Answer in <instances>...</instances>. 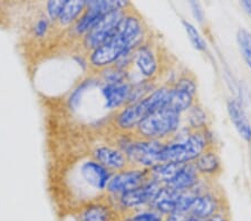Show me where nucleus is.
<instances>
[{"label":"nucleus","mask_w":251,"mask_h":221,"mask_svg":"<svg viewBox=\"0 0 251 221\" xmlns=\"http://www.w3.org/2000/svg\"><path fill=\"white\" fill-rule=\"evenodd\" d=\"M119 211L112 201H91L80 209L78 221H116Z\"/></svg>","instance_id":"ddd939ff"},{"label":"nucleus","mask_w":251,"mask_h":221,"mask_svg":"<svg viewBox=\"0 0 251 221\" xmlns=\"http://www.w3.org/2000/svg\"><path fill=\"white\" fill-rule=\"evenodd\" d=\"M212 147L213 135L209 128L192 131L182 142H164L160 153V163H192L206 148Z\"/></svg>","instance_id":"7ed1b4c3"},{"label":"nucleus","mask_w":251,"mask_h":221,"mask_svg":"<svg viewBox=\"0 0 251 221\" xmlns=\"http://www.w3.org/2000/svg\"><path fill=\"white\" fill-rule=\"evenodd\" d=\"M79 175L88 187L96 191H106L107 184L113 175L108 169L103 167L94 159L86 160L80 164Z\"/></svg>","instance_id":"9b49d317"},{"label":"nucleus","mask_w":251,"mask_h":221,"mask_svg":"<svg viewBox=\"0 0 251 221\" xmlns=\"http://www.w3.org/2000/svg\"><path fill=\"white\" fill-rule=\"evenodd\" d=\"M240 5L244 8L246 13L251 17V1H249V0H244V1L240 2Z\"/></svg>","instance_id":"7c9ffc66"},{"label":"nucleus","mask_w":251,"mask_h":221,"mask_svg":"<svg viewBox=\"0 0 251 221\" xmlns=\"http://www.w3.org/2000/svg\"><path fill=\"white\" fill-rule=\"evenodd\" d=\"M201 178L214 180L221 174L222 164L216 147H209L193 162Z\"/></svg>","instance_id":"dca6fc26"},{"label":"nucleus","mask_w":251,"mask_h":221,"mask_svg":"<svg viewBox=\"0 0 251 221\" xmlns=\"http://www.w3.org/2000/svg\"><path fill=\"white\" fill-rule=\"evenodd\" d=\"M189 5H190V7H191V10H192L194 18L198 20V23L202 25L205 20V15H204V10H203V8H202L201 3L197 2V1H190Z\"/></svg>","instance_id":"c85d7f7f"},{"label":"nucleus","mask_w":251,"mask_h":221,"mask_svg":"<svg viewBox=\"0 0 251 221\" xmlns=\"http://www.w3.org/2000/svg\"><path fill=\"white\" fill-rule=\"evenodd\" d=\"M65 3H66V0H55V1L51 0V1L47 2V14L50 19L58 20Z\"/></svg>","instance_id":"bb28decb"},{"label":"nucleus","mask_w":251,"mask_h":221,"mask_svg":"<svg viewBox=\"0 0 251 221\" xmlns=\"http://www.w3.org/2000/svg\"><path fill=\"white\" fill-rule=\"evenodd\" d=\"M239 50L245 62L251 70V33L246 28H239L236 35Z\"/></svg>","instance_id":"5701e85b"},{"label":"nucleus","mask_w":251,"mask_h":221,"mask_svg":"<svg viewBox=\"0 0 251 221\" xmlns=\"http://www.w3.org/2000/svg\"><path fill=\"white\" fill-rule=\"evenodd\" d=\"M131 68H134L137 76L135 84L143 80L156 82L159 78L162 72V57L160 48L151 37L132 53V64L128 70Z\"/></svg>","instance_id":"423d86ee"},{"label":"nucleus","mask_w":251,"mask_h":221,"mask_svg":"<svg viewBox=\"0 0 251 221\" xmlns=\"http://www.w3.org/2000/svg\"><path fill=\"white\" fill-rule=\"evenodd\" d=\"M162 184L156 182L155 180H151L134 190L128 191L126 194L121 195L114 198L112 203L114 204L116 210L122 212L123 215H128L132 212L143 210L150 207V204L155 198V196L161 189Z\"/></svg>","instance_id":"0eeeda50"},{"label":"nucleus","mask_w":251,"mask_h":221,"mask_svg":"<svg viewBox=\"0 0 251 221\" xmlns=\"http://www.w3.org/2000/svg\"><path fill=\"white\" fill-rule=\"evenodd\" d=\"M105 15L106 14H104L103 11L86 5V9L76 22L74 28L75 33L80 36H85L87 33H90Z\"/></svg>","instance_id":"aec40b11"},{"label":"nucleus","mask_w":251,"mask_h":221,"mask_svg":"<svg viewBox=\"0 0 251 221\" xmlns=\"http://www.w3.org/2000/svg\"><path fill=\"white\" fill-rule=\"evenodd\" d=\"M93 80L92 79H87V80H84L82 84H79L78 87L76 88V90L73 92L71 98H70V105L72 108H75L78 106L79 104V100L80 98H83V94L86 92L87 88H90L93 85Z\"/></svg>","instance_id":"a878e982"},{"label":"nucleus","mask_w":251,"mask_h":221,"mask_svg":"<svg viewBox=\"0 0 251 221\" xmlns=\"http://www.w3.org/2000/svg\"><path fill=\"white\" fill-rule=\"evenodd\" d=\"M164 142L140 139L134 133H122L117 147L124 152L129 167L152 169L160 163V153Z\"/></svg>","instance_id":"20e7f679"},{"label":"nucleus","mask_w":251,"mask_h":221,"mask_svg":"<svg viewBox=\"0 0 251 221\" xmlns=\"http://www.w3.org/2000/svg\"><path fill=\"white\" fill-rule=\"evenodd\" d=\"M182 25L184 27L185 33H187L192 46L196 48L197 50L205 53V51L208 50V45H206L205 39L202 37L200 31L197 29V27L194 26L193 24L188 22V20H182Z\"/></svg>","instance_id":"b1692460"},{"label":"nucleus","mask_w":251,"mask_h":221,"mask_svg":"<svg viewBox=\"0 0 251 221\" xmlns=\"http://www.w3.org/2000/svg\"><path fill=\"white\" fill-rule=\"evenodd\" d=\"M199 172L192 163H185L181 167L179 172L174 175V178L167 184V187L173 189L176 192L189 191L198 186L201 181Z\"/></svg>","instance_id":"f3484780"},{"label":"nucleus","mask_w":251,"mask_h":221,"mask_svg":"<svg viewBox=\"0 0 251 221\" xmlns=\"http://www.w3.org/2000/svg\"><path fill=\"white\" fill-rule=\"evenodd\" d=\"M226 111L240 138L247 143H251V123L242 103L237 98H230L226 103Z\"/></svg>","instance_id":"2eb2a0df"},{"label":"nucleus","mask_w":251,"mask_h":221,"mask_svg":"<svg viewBox=\"0 0 251 221\" xmlns=\"http://www.w3.org/2000/svg\"><path fill=\"white\" fill-rule=\"evenodd\" d=\"M164 221H165V220H164Z\"/></svg>","instance_id":"2f4dec72"},{"label":"nucleus","mask_w":251,"mask_h":221,"mask_svg":"<svg viewBox=\"0 0 251 221\" xmlns=\"http://www.w3.org/2000/svg\"><path fill=\"white\" fill-rule=\"evenodd\" d=\"M150 180H151L150 169L129 167L125 170L113 173L107 184L106 192L114 199L121 195L144 186Z\"/></svg>","instance_id":"1a4fd4ad"},{"label":"nucleus","mask_w":251,"mask_h":221,"mask_svg":"<svg viewBox=\"0 0 251 221\" xmlns=\"http://www.w3.org/2000/svg\"><path fill=\"white\" fill-rule=\"evenodd\" d=\"M180 127L181 114L162 107L142 121L133 133L140 139L168 142Z\"/></svg>","instance_id":"39448f33"},{"label":"nucleus","mask_w":251,"mask_h":221,"mask_svg":"<svg viewBox=\"0 0 251 221\" xmlns=\"http://www.w3.org/2000/svg\"><path fill=\"white\" fill-rule=\"evenodd\" d=\"M226 209L228 206L226 203L224 195L212 186L209 190L197 196L190 207L188 214L191 217L205 220L217 212L226 210Z\"/></svg>","instance_id":"9d476101"},{"label":"nucleus","mask_w":251,"mask_h":221,"mask_svg":"<svg viewBox=\"0 0 251 221\" xmlns=\"http://www.w3.org/2000/svg\"><path fill=\"white\" fill-rule=\"evenodd\" d=\"M124 216L125 217L122 221H164L163 216H161L160 214H157V212L150 208Z\"/></svg>","instance_id":"393cba45"},{"label":"nucleus","mask_w":251,"mask_h":221,"mask_svg":"<svg viewBox=\"0 0 251 221\" xmlns=\"http://www.w3.org/2000/svg\"><path fill=\"white\" fill-rule=\"evenodd\" d=\"M179 194L180 192L174 191L171 188L162 186L149 208L165 218L176 211Z\"/></svg>","instance_id":"a211bd4d"},{"label":"nucleus","mask_w":251,"mask_h":221,"mask_svg":"<svg viewBox=\"0 0 251 221\" xmlns=\"http://www.w3.org/2000/svg\"><path fill=\"white\" fill-rule=\"evenodd\" d=\"M93 159L103 167L108 169L113 173L129 168V163L122 150L117 147L100 146L93 151Z\"/></svg>","instance_id":"f8f14e48"},{"label":"nucleus","mask_w":251,"mask_h":221,"mask_svg":"<svg viewBox=\"0 0 251 221\" xmlns=\"http://www.w3.org/2000/svg\"><path fill=\"white\" fill-rule=\"evenodd\" d=\"M150 38V31L142 16L135 9H128L113 37L90 53L88 64L97 70L114 66L123 56L132 54Z\"/></svg>","instance_id":"f257e3e1"},{"label":"nucleus","mask_w":251,"mask_h":221,"mask_svg":"<svg viewBox=\"0 0 251 221\" xmlns=\"http://www.w3.org/2000/svg\"><path fill=\"white\" fill-rule=\"evenodd\" d=\"M169 91L170 84H162L139 102L128 104L121 108L114 118L115 127L121 133H133L137 125L150 114L165 107Z\"/></svg>","instance_id":"f03ea898"},{"label":"nucleus","mask_w":251,"mask_h":221,"mask_svg":"<svg viewBox=\"0 0 251 221\" xmlns=\"http://www.w3.org/2000/svg\"><path fill=\"white\" fill-rule=\"evenodd\" d=\"M128 9L114 10L105 15L90 33L84 36L85 48L91 53L95 48L102 46L107 40H110L119 31L121 23Z\"/></svg>","instance_id":"6e6552de"},{"label":"nucleus","mask_w":251,"mask_h":221,"mask_svg":"<svg viewBox=\"0 0 251 221\" xmlns=\"http://www.w3.org/2000/svg\"><path fill=\"white\" fill-rule=\"evenodd\" d=\"M197 102V95L188 91L176 88L170 84V91L165 107L179 114H183Z\"/></svg>","instance_id":"6ab92c4d"},{"label":"nucleus","mask_w":251,"mask_h":221,"mask_svg":"<svg viewBox=\"0 0 251 221\" xmlns=\"http://www.w3.org/2000/svg\"><path fill=\"white\" fill-rule=\"evenodd\" d=\"M48 28H50V20H48V18H40L38 22L36 23L34 28L35 35L37 36V37H44V36L47 34Z\"/></svg>","instance_id":"cd10ccee"},{"label":"nucleus","mask_w":251,"mask_h":221,"mask_svg":"<svg viewBox=\"0 0 251 221\" xmlns=\"http://www.w3.org/2000/svg\"><path fill=\"white\" fill-rule=\"evenodd\" d=\"M187 114V126L191 131H199L204 130V128H209V118L206 114V111L198 100L193 105L185 112Z\"/></svg>","instance_id":"412c9836"},{"label":"nucleus","mask_w":251,"mask_h":221,"mask_svg":"<svg viewBox=\"0 0 251 221\" xmlns=\"http://www.w3.org/2000/svg\"><path fill=\"white\" fill-rule=\"evenodd\" d=\"M87 1L85 0H66V3L63 8L62 14H60L58 22L62 26H68L72 23L77 22L79 16L86 9Z\"/></svg>","instance_id":"4be33fe9"},{"label":"nucleus","mask_w":251,"mask_h":221,"mask_svg":"<svg viewBox=\"0 0 251 221\" xmlns=\"http://www.w3.org/2000/svg\"><path fill=\"white\" fill-rule=\"evenodd\" d=\"M205 221H231L230 220L229 209L217 212V214H214L211 217H209L208 219H205Z\"/></svg>","instance_id":"c756f323"},{"label":"nucleus","mask_w":251,"mask_h":221,"mask_svg":"<svg viewBox=\"0 0 251 221\" xmlns=\"http://www.w3.org/2000/svg\"><path fill=\"white\" fill-rule=\"evenodd\" d=\"M132 84L129 82L119 84H104L100 93L104 98V107L106 110H121L128 102Z\"/></svg>","instance_id":"4468645a"}]
</instances>
